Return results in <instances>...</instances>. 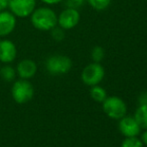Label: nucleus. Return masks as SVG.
Returning <instances> with one entry per match:
<instances>
[{"label": "nucleus", "mask_w": 147, "mask_h": 147, "mask_svg": "<svg viewBox=\"0 0 147 147\" xmlns=\"http://www.w3.org/2000/svg\"><path fill=\"white\" fill-rule=\"evenodd\" d=\"M33 27L41 31H49L57 25V14L49 7L35 8L30 15Z\"/></svg>", "instance_id": "nucleus-1"}, {"label": "nucleus", "mask_w": 147, "mask_h": 147, "mask_svg": "<svg viewBox=\"0 0 147 147\" xmlns=\"http://www.w3.org/2000/svg\"><path fill=\"white\" fill-rule=\"evenodd\" d=\"M11 94L14 101L18 104H24L30 101L34 96L33 85L27 79H19L12 85Z\"/></svg>", "instance_id": "nucleus-2"}, {"label": "nucleus", "mask_w": 147, "mask_h": 147, "mask_svg": "<svg viewBox=\"0 0 147 147\" xmlns=\"http://www.w3.org/2000/svg\"><path fill=\"white\" fill-rule=\"evenodd\" d=\"M45 67L47 71L52 75H61L70 71L72 67V61L65 55H51L45 62Z\"/></svg>", "instance_id": "nucleus-3"}, {"label": "nucleus", "mask_w": 147, "mask_h": 147, "mask_svg": "<svg viewBox=\"0 0 147 147\" xmlns=\"http://www.w3.org/2000/svg\"><path fill=\"white\" fill-rule=\"evenodd\" d=\"M102 105L104 112L112 119H120L125 116L127 111L125 102L117 96L106 97V99L102 102Z\"/></svg>", "instance_id": "nucleus-4"}, {"label": "nucleus", "mask_w": 147, "mask_h": 147, "mask_svg": "<svg viewBox=\"0 0 147 147\" xmlns=\"http://www.w3.org/2000/svg\"><path fill=\"white\" fill-rule=\"evenodd\" d=\"M104 75L105 71L103 66L98 62H93V63L88 64L82 70L81 79L86 85L94 86L102 81Z\"/></svg>", "instance_id": "nucleus-5"}, {"label": "nucleus", "mask_w": 147, "mask_h": 147, "mask_svg": "<svg viewBox=\"0 0 147 147\" xmlns=\"http://www.w3.org/2000/svg\"><path fill=\"white\" fill-rule=\"evenodd\" d=\"M8 7L16 17H28L36 7V0H9Z\"/></svg>", "instance_id": "nucleus-6"}, {"label": "nucleus", "mask_w": 147, "mask_h": 147, "mask_svg": "<svg viewBox=\"0 0 147 147\" xmlns=\"http://www.w3.org/2000/svg\"><path fill=\"white\" fill-rule=\"evenodd\" d=\"M80 21V13L77 9L67 7L57 16V24L64 30H69L77 26Z\"/></svg>", "instance_id": "nucleus-7"}, {"label": "nucleus", "mask_w": 147, "mask_h": 147, "mask_svg": "<svg viewBox=\"0 0 147 147\" xmlns=\"http://www.w3.org/2000/svg\"><path fill=\"white\" fill-rule=\"evenodd\" d=\"M141 127L135 118L132 116H123L120 118L119 130L125 137H136L140 133Z\"/></svg>", "instance_id": "nucleus-8"}, {"label": "nucleus", "mask_w": 147, "mask_h": 147, "mask_svg": "<svg viewBox=\"0 0 147 147\" xmlns=\"http://www.w3.org/2000/svg\"><path fill=\"white\" fill-rule=\"evenodd\" d=\"M17 56V48L12 41L8 39L0 40V61L2 63H11Z\"/></svg>", "instance_id": "nucleus-9"}, {"label": "nucleus", "mask_w": 147, "mask_h": 147, "mask_svg": "<svg viewBox=\"0 0 147 147\" xmlns=\"http://www.w3.org/2000/svg\"><path fill=\"white\" fill-rule=\"evenodd\" d=\"M16 26V16L10 11L0 12V37H5L13 32Z\"/></svg>", "instance_id": "nucleus-10"}, {"label": "nucleus", "mask_w": 147, "mask_h": 147, "mask_svg": "<svg viewBox=\"0 0 147 147\" xmlns=\"http://www.w3.org/2000/svg\"><path fill=\"white\" fill-rule=\"evenodd\" d=\"M37 71V65L33 60L23 59L17 65V73L22 79H30Z\"/></svg>", "instance_id": "nucleus-11"}, {"label": "nucleus", "mask_w": 147, "mask_h": 147, "mask_svg": "<svg viewBox=\"0 0 147 147\" xmlns=\"http://www.w3.org/2000/svg\"><path fill=\"white\" fill-rule=\"evenodd\" d=\"M134 118L140 127L147 129V105H139Z\"/></svg>", "instance_id": "nucleus-12"}, {"label": "nucleus", "mask_w": 147, "mask_h": 147, "mask_svg": "<svg viewBox=\"0 0 147 147\" xmlns=\"http://www.w3.org/2000/svg\"><path fill=\"white\" fill-rule=\"evenodd\" d=\"M90 96H91V98L96 101V102H103V101L106 99L107 93H106V91H105V89L102 88L101 86L94 85V86H91Z\"/></svg>", "instance_id": "nucleus-13"}, {"label": "nucleus", "mask_w": 147, "mask_h": 147, "mask_svg": "<svg viewBox=\"0 0 147 147\" xmlns=\"http://www.w3.org/2000/svg\"><path fill=\"white\" fill-rule=\"evenodd\" d=\"M0 76L5 81L11 82L16 77V70L10 65H4L0 68Z\"/></svg>", "instance_id": "nucleus-14"}, {"label": "nucleus", "mask_w": 147, "mask_h": 147, "mask_svg": "<svg viewBox=\"0 0 147 147\" xmlns=\"http://www.w3.org/2000/svg\"><path fill=\"white\" fill-rule=\"evenodd\" d=\"M89 3V5L95 10H105L111 3V0H86Z\"/></svg>", "instance_id": "nucleus-15"}, {"label": "nucleus", "mask_w": 147, "mask_h": 147, "mask_svg": "<svg viewBox=\"0 0 147 147\" xmlns=\"http://www.w3.org/2000/svg\"><path fill=\"white\" fill-rule=\"evenodd\" d=\"M104 56H105L104 49L101 46H95L94 48L92 49V51H91V57H92L94 62L100 63V61H102Z\"/></svg>", "instance_id": "nucleus-16"}, {"label": "nucleus", "mask_w": 147, "mask_h": 147, "mask_svg": "<svg viewBox=\"0 0 147 147\" xmlns=\"http://www.w3.org/2000/svg\"><path fill=\"white\" fill-rule=\"evenodd\" d=\"M121 147H143V143L136 137H127L122 142Z\"/></svg>", "instance_id": "nucleus-17"}, {"label": "nucleus", "mask_w": 147, "mask_h": 147, "mask_svg": "<svg viewBox=\"0 0 147 147\" xmlns=\"http://www.w3.org/2000/svg\"><path fill=\"white\" fill-rule=\"evenodd\" d=\"M51 36H52V38L54 39L55 41L60 42V41L63 40L64 37H65L64 29H62V28L59 27V26L57 27V25H56L54 28H52V29H51Z\"/></svg>", "instance_id": "nucleus-18"}, {"label": "nucleus", "mask_w": 147, "mask_h": 147, "mask_svg": "<svg viewBox=\"0 0 147 147\" xmlns=\"http://www.w3.org/2000/svg\"><path fill=\"white\" fill-rule=\"evenodd\" d=\"M85 0H65V4L67 7L74 8V9H78L84 4Z\"/></svg>", "instance_id": "nucleus-19"}, {"label": "nucleus", "mask_w": 147, "mask_h": 147, "mask_svg": "<svg viewBox=\"0 0 147 147\" xmlns=\"http://www.w3.org/2000/svg\"><path fill=\"white\" fill-rule=\"evenodd\" d=\"M139 105H147V92H143L138 97Z\"/></svg>", "instance_id": "nucleus-20"}, {"label": "nucleus", "mask_w": 147, "mask_h": 147, "mask_svg": "<svg viewBox=\"0 0 147 147\" xmlns=\"http://www.w3.org/2000/svg\"><path fill=\"white\" fill-rule=\"evenodd\" d=\"M8 3H9V0H0V12L7 9Z\"/></svg>", "instance_id": "nucleus-21"}, {"label": "nucleus", "mask_w": 147, "mask_h": 147, "mask_svg": "<svg viewBox=\"0 0 147 147\" xmlns=\"http://www.w3.org/2000/svg\"><path fill=\"white\" fill-rule=\"evenodd\" d=\"M41 1L45 4H48V5H55V4H58L63 0H41Z\"/></svg>", "instance_id": "nucleus-22"}, {"label": "nucleus", "mask_w": 147, "mask_h": 147, "mask_svg": "<svg viewBox=\"0 0 147 147\" xmlns=\"http://www.w3.org/2000/svg\"><path fill=\"white\" fill-rule=\"evenodd\" d=\"M141 141L143 144H145V145H147V130L144 133H142V136H141Z\"/></svg>", "instance_id": "nucleus-23"}]
</instances>
